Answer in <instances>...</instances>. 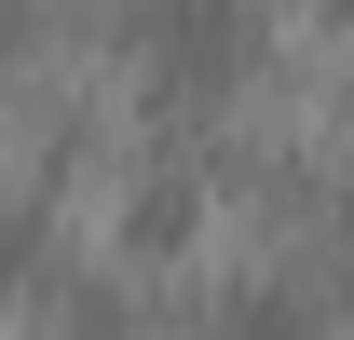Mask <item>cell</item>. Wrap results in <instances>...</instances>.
<instances>
[{
	"mask_svg": "<svg viewBox=\"0 0 354 340\" xmlns=\"http://www.w3.org/2000/svg\"><path fill=\"white\" fill-rule=\"evenodd\" d=\"M259 41H272L259 0H164V14H150V82L205 109V95L259 82Z\"/></svg>",
	"mask_w": 354,
	"mask_h": 340,
	"instance_id": "6da1fadb",
	"label": "cell"
},
{
	"mask_svg": "<svg viewBox=\"0 0 354 340\" xmlns=\"http://www.w3.org/2000/svg\"><path fill=\"white\" fill-rule=\"evenodd\" d=\"M205 340H313V313H300V286H272V272H259V286L218 299V327H205Z\"/></svg>",
	"mask_w": 354,
	"mask_h": 340,
	"instance_id": "7a4b0ae2",
	"label": "cell"
},
{
	"mask_svg": "<svg viewBox=\"0 0 354 340\" xmlns=\"http://www.w3.org/2000/svg\"><path fill=\"white\" fill-rule=\"evenodd\" d=\"M191 218H205V191H191L177 164H150V177H136V205H123V232H136V245H191Z\"/></svg>",
	"mask_w": 354,
	"mask_h": 340,
	"instance_id": "3957f363",
	"label": "cell"
},
{
	"mask_svg": "<svg viewBox=\"0 0 354 340\" xmlns=\"http://www.w3.org/2000/svg\"><path fill=\"white\" fill-rule=\"evenodd\" d=\"M41 272V191H0V286Z\"/></svg>",
	"mask_w": 354,
	"mask_h": 340,
	"instance_id": "277c9868",
	"label": "cell"
},
{
	"mask_svg": "<svg viewBox=\"0 0 354 340\" xmlns=\"http://www.w3.org/2000/svg\"><path fill=\"white\" fill-rule=\"evenodd\" d=\"M55 327H68V340H123V299H109V286H55Z\"/></svg>",
	"mask_w": 354,
	"mask_h": 340,
	"instance_id": "5b68a950",
	"label": "cell"
},
{
	"mask_svg": "<svg viewBox=\"0 0 354 340\" xmlns=\"http://www.w3.org/2000/svg\"><path fill=\"white\" fill-rule=\"evenodd\" d=\"M14 41H28V0H0V68H14Z\"/></svg>",
	"mask_w": 354,
	"mask_h": 340,
	"instance_id": "8992f818",
	"label": "cell"
},
{
	"mask_svg": "<svg viewBox=\"0 0 354 340\" xmlns=\"http://www.w3.org/2000/svg\"><path fill=\"white\" fill-rule=\"evenodd\" d=\"M341 245H354V205H341Z\"/></svg>",
	"mask_w": 354,
	"mask_h": 340,
	"instance_id": "52a82bcc",
	"label": "cell"
},
{
	"mask_svg": "<svg viewBox=\"0 0 354 340\" xmlns=\"http://www.w3.org/2000/svg\"><path fill=\"white\" fill-rule=\"evenodd\" d=\"M327 14H354V0H327Z\"/></svg>",
	"mask_w": 354,
	"mask_h": 340,
	"instance_id": "ba28073f",
	"label": "cell"
}]
</instances>
